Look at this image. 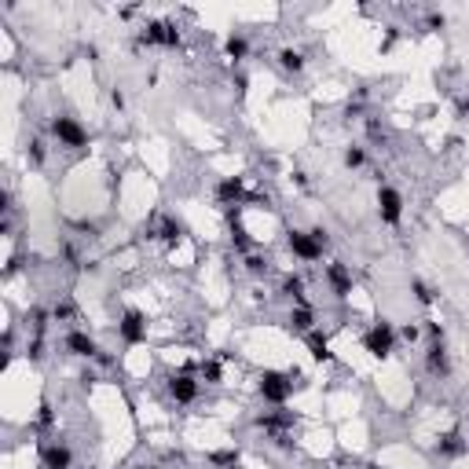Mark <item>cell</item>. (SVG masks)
I'll use <instances>...</instances> for the list:
<instances>
[{"mask_svg": "<svg viewBox=\"0 0 469 469\" xmlns=\"http://www.w3.org/2000/svg\"><path fill=\"white\" fill-rule=\"evenodd\" d=\"M257 393L264 396V403L271 407H286L293 396V374H282V370H264L257 377Z\"/></svg>", "mask_w": 469, "mask_h": 469, "instance_id": "cell-1", "label": "cell"}, {"mask_svg": "<svg viewBox=\"0 0 469 469\" xmlns=\"http://www.w3.org/2000/svg\"><path fill=\"white\" fill-rule=\"evenodd\" d=\"M363 348H367L374 359H389L396 352V327H393V323H385V319L370 323V330L363 334Z\"/></svg>", "mask_w": 469, "mask_h": 469, "instance_id": "cell-2", "label": "cell"}, {"mask_svg": "<svg viewBox=\"0 0 469 469\" xmlns=\"http://www.w3.org/2000/svg\"><path fill=\"white\" fill-rule=\"evenodd\" d=\"M51 136L59 139V147H70V151L88 147V128L77 121V117H70V114H59L56 121H51Z\"/></svg>", "mask_w": 469, "mask_h": 469, "instance_id": "cell-3", "label": "cell"}, {"mask_svg": "<svg viewBox=\"0 0 469 469\" xmlns=\"http://www.w3.org/2000/svg\"><path fill=\"white\" fill-rule=\"evenodd\" d=\"M139 44H147V48H180L184 44V37H180V30L173 22H147L143 26V33H139Z\"/></svg>", "mask_w": 469, "mask_h": 469, "instance_id": "cell-4", "label": "cell"}, {"mask_svg": "<svg viewBox=\"0 0 469 469\" xmlns=\"http://www.w3.org/2000/svg\"><path fill=\"white\" fill-rule=\"evenodd\" d=\"M117 337H121L125 345H143L147 341V316H143L139 308H128L121 323H117Z\"/></svg>", "mask_w": 469, "mask_h": 469, "instance_id": "cell-5", "label": "cell"}, {"mask_svg": "<svg viewBox=\"0 0 469 469\" xmlns=\"http://www.w3.org/2000/svg\"><path fill=\"white\" fill-rule=\"evenodd\" d=\"M377 216L389 228H396L403 220V194L396 187H377Z\"/></svg>", "mask_w": 469, "mask_h": 469, "instance_id": "cell-6", "label": "cell"}, {"mask_svg": "<svg viewBox=\"0 0 469 469\" xmlns=\"http://www.w3.org/2000/svg\"><path fill=\"white\" fill-rule=\"evenodd\" d=\"M286 246H290V253L297 260H305V264L323 260V250H327V246H319L316 239H312V231H290V235H286Z\"/></svg>", "mask_w": 469, "mask_h": 469, "instance_id": "cell-7", "label": "cell"}, {"mask_svg": "<svg viewBox=\"0 0 469 469\" xmlns=\"http://www.w3.org/2000/svg\"><path fill=\"white\" fill-rule=\"evenodd\" d=\"M62 348L70 352V356L77 359H96L99 356V345H96V337L88 334V330H67V337H62Z\"/></svg>", "mask_w": 469, "mask_h": 469, "instance_id": "cell-8", "label": "cell"}, {"mask_svg": "<svg viewBox=\"0 0 469 469\" xmlns=\"http://www.w3.org/2000/svg\"><path fill=\"white\" fill-rule=\"evenodd\" d=\"M169 396H173L180 407L194 403V400H198V377H194L191 370H184V374H169Z\"/></svg>", "mask_w": 469, "mask_h": 469, "instance_id": "cell-9", "label": "cell"}, {"mask_svg": "<svg viewBox=\"0 0 469 469\" xmlns=\"http://www.w3.org/2000/svg\"><path fill=\"white\" fill-rule=\"evenodd\" d=\"M257 425L264 429V433H271V440H275V436H282V433H293L297 414L286 411V407H279V411H264V414L257 418Z\"/></svg>", "mask_w": 469, "mask_h": 469, "instance_id": "cell-10", "label": "cell"}, {"mask_svg": "<svg viewBox=\"0 0 469 469\" xmlns=\"http://www.w3.org/2000/svg\"><path fill=\"white\" fill-rule=\"evenodd\" d=\"M327 286H330V293L337 297V301H348L352 297V268L341 264V260L327 264Z\"/></svg>", "mask_w": 469, "mask_h": 469, "instance_id": "cell-11", "label": "cell"}, {"mask_svg": "<svg viewBox=\"0 0 469 469\" xmlns=\"http://www.w3.org/2000/svg\"><path fill=\"white\" fill-rule=\"evenodd\" d=\"M216 202L228 205V210L242 205V202H246V184H242V176H224V180H220V184H216Z\"/></svg>", "mask_w": 469, "mask_h": 469, "instance_id": "cell-12", "label": "cell"}, {"mask_svg": "<svg viewBox=\"0 0 469 469\" xmlns=\"http://www.w3.org/2000/svg\"><path fill=\"white\" fill-rule=\"evenodd\" d=\"M425 374L429 377H447L451 374V359H447L444 341H433L425 348Z\"/></svg>", "mask_w": 469, "mask_h": 469, "instance_id": "cell-13", "label": "cell"}, {"mask_svg": "<svg viewBox=\"0 0 469 469\" xmlns=\"http://www.w3.org/2000/svg\"><path fill=\"white\" fill-rule=\"evenodd\" d=\"M466 451H469V440L459 433V429L444 433V436H440V444H436V454H440V459H462Z\"/></svg>", "mask_w": 469, "mask_h": 469, "instance_id": "cell-14", "label": "cell"}, {"mask_svg": "<svg viewBox=\"0 0 469 469\" xmlns=\"http://www.w3.org/2000/svg\"><path fill=\"white\" fill-rule=\"evenodd\" d=\"M41 462H44V469H70L74 451L67 444H48V447H41Z\"/></svg>", "mask_w": 469, "mask_h": 469, "instance_id": "cell-15", "label": "cell"}, {"mask_svg": "<svg viewBox=\"0 0 469 469\" xmlns=\"http://www.w3.org/2000/svg\"><path fill=\"white\" fill-rule=\"evenodd\" d=\"M228 239H231V246L239 253H246L253 246V239H250V231H246L242 224H239V205H235V210H228Z\"/></svg>", "mask_w": 469, "mask_h": 469, "instance_id": "cell-16", "label": "cell"}, {"mask_svg": "<svg viewBox=\"0 0 469 469\" xmlns=\"http://www.w3.org/2000/svg\"><path fill=\"white\" fill-rule=\"evenodd\" d=\"M290 327L297 334H312V330H316V308H312V305H293L290 308Z\"/></svg>", "mask_w": 469, "mask_h": 469, "instance_id": "cell-17", "label": "cell"}, {"mask_svg": "<svg viewBox=\"0 0 469 469\" xmlns=\"http://www.w3.org/2000/svg\"><path fill=\"white\" fill-rule=\"evenodd\" d=\"M305 341H308V352H312V359H316V363H334L330 341H327V334H323V330H312V334H305Z\"/></svg>", "mask_w": 469, "mask_h": 469, "instance_id": "cell-18", "label": "cell"}, {"mask_svg": "<svg viewBox=\"0 0 469 469\" xmlns=\"http://www.w3.org/2000/svg\"><path fill=\"white\" fill-rule=\"evenodd\" d=\"M279 293L286 297V301H293V305H312V301H308V293H305V279H301V275H286Z\"/></svg>", "mask_w": 469, "mask_h": 469, "instance_id": "cell-19", "label": "cell"}, {"mask_svg": "<svg viewBox=\"0 0 469 469\" xmlns=\"http://www.w3.org/2000/svg\"><path fill=\"white\" fill-rule=\"evenodd\" d=\"M239 447H216V451H210V466L213 469H235L239 466Z\"/></svg>", "mask_w": 469, "mask_h": 469, "instance_id": "cell-20", "label": "cell"}, {"mask_svg": "<svg viewBox=\"0 0 469 469\" xmlns=\"http://www.w3.org/2000/svg\"><path fill=\"white\" fill-rule=\"evenodd\" d=\"M279 67H282L286 74H301V70H305V51H301V48H282V51H279Z\"/></svg>", "mask_w": 469, "mask_h": 469, "instance_id": "cell-21", "label": "cell"}, {"mask_svg": "<svg viewBox=\"0 0 469 469\" xmlns=\"http://www.w3.org/2000/svg\"><path fill=\"white\" fill-rule=\"evenodd\" d=\"M224 51H228V59H235V62H242L246 56H250V41H246L242 33H231L228 41H224Z\"/></svg>", "mask_w": 469, "mask_h": 469, "instance_id": "cell-22", "label": "cell"}, {"mask_svg": "<svg viewBox=\"0 0 469 469\" xmlns=\"http://www.w3.org/2000/svg\"><path fill=\"white\" fill-rule=\"evenodd\" d=\"M198 377L205 385H220V382H224V367H220V359H202L198 363Z\"/></svg>", "mask_w": 469, "mask_h": 469, "instance_id": "cell-23", "label": "cell"}, {"mask_svg": "<svg viewBox=\"0 0 469 469\" xmlns=\"http://www.w3.org/2000/svg\"><path fill=\"white\" fill-rule=\"evenodd\" d=\"M180 235H184V224H180V220H176V216H162L158 239H162V242H169V246H173V242H180Z\"/></svg>", "mask_w": 469, "mask_h": 469, "instance_id": "cell-24", "label": "cell"}, {"mask_svg": "<svg viewBox=\"0 0 469 469\" xmlns=\"http://www.w3.org/2000/svg\"><path fill=\"white\" fill-rule=\"evenodd\" d=\"M246 271H250L253 279H264L268 271H271V260L260 257V253H250V257H246Z\"/></svg>", "mask_w": 469, "mask_h": 469, "instance_id": "cell-25", "label": "cell"}, {"mask_svg": "<svg viewBox=\"0 0 469 469\" xmlns=\"http://www.w3.org/2000/svg\"><path fill=\"white\" fill-rule=\"evenodd\" d=\"M411 293H414V301H418L422 308H433V305H436V293L429 290V286H425L422 279H414V282H411Z\"/></svg>", "mask_w": 469, "mask_h": 469, "instance_id": "cell-26", "label": "cell"}, {"mask_svg": "<svg viewBox=\"0 0 469 469\" xmlns=\"http://www.w3.org/2000/svg\"><path fill=\"white\" fill-rule=\"evenodd\" d=\"M74 316H77V308L70 301H59L56 308H51V319L56 323H74Z\"/></svg>", "mask_w": 469, "mask_h": 469, "instance_id": "cell-27", "label": "cell"}, {"mask_svg": "<svg viewBox=\"0 0 469 469\" xmlns=\"http://www.w3.org/2000/svg\"><path fill=\"white\" fill-rule=\"evenodd\" d=\"M341 162H345V169H359L363 162H367V151H363V147H348Z\"/></svg>", "mask_w": 469, "mask_h": 469, "instance_id": "cell-28", "label": "cell"}, {"mask_svg": "<svg viewBox=\"0 0 469 469\" xmlns=\"http://www.w3.org/2000/svg\"><path fill=\"white\" fill-rule=\"evenodd\" d=\"M51 422H56V411H51V403L44 400L41 407H37V425H41V429H48Z\"/></svg>", "mask_w": 469, "mask_h": 469, "instance_id": "cell-29", "label": "cell"}, {"mask_svg": "<svg viewBox=\"0 0 469 469\" xmlns=\"http://www.w3.org/2000/svg\"><path fill=\"white\" fill-rule=\"evenodd\" d=\"M44 154H48V151H44V139H30V158H33L37 165L44 162Z\"/></svg>", "mask_w": 469, "mask_h": 469, "instance_id": "cell-30", "label": "cell"}, {"mask_svg": "<svg viewBox=\"0 0 469 469\" xmlns=\"http://www.w3.org/2000/svg\"><path fill=\"white\" fill-rule=\"evenodd\" d=\"M425 334L433 337V341H444V327H440V323H433V319L425 323Z\"/></svg>", "mask_w": 469, "mask_h": 469, "instance_id": "cell-31", "label": "cell"}, {"mask_svg": "<svg viewBox=\"0 0 469 469\" xmlns=\"http://www.w3.org/2000/svg\"><path fill=\"white\" fill-rule=\"evenodd\" d=\"M425 26H429V30H444V26H447V19L440 15V11H433V15L425 19Z\"/></svg>", "mask_w": 469, "mask_h": 469, "instance_id": "cell-32", "label": "cell"}, {"mask_svg": "<svg viewBox=\"0 0 469 469\" xmlns=\"http://www.w3.org/2000/svg\"><path fill=\"white\" fill-rule=\"evenodd\" d=\"M110 107L114 110H125V92H121V88H114V92H110Z\"/></svg>", "mask_w": 469, "mask_h": 469, "instance_id": "cell-33", "label": "cell"}, {"mask_svg": "<svg viewBox=\"0 0 469 469\" xmlns=\"http://www.w3.org/2000/svg\"><path fill=\"white\" fill-rule=\"evenodd\" d=\"M396 41H400V30H389V33H385V41H382V51H389Z\"/></svg>", "mask_w": 469, "mask_h": 469, "instance_id": "cell-34", "label": "cell"}, {"mask_svg": "<svg viewBox=\"0 0 469 469\" xmlns=\"http://www.w3.org/2000/svg\"><path fill=\"white\" fill-rule=\"evenodd\" d=\"M418 334H422L418 327H403V330H400V337H403V341H418Z\"/></svg>", "mask_w": 469, "mask_h": 469, "instance_id": "cell-35", "label": "cell"}, {"mask_svg": "<svg viewBox=\"0 0 469 469\" xmlns=\"http://www.w3.org/2000/svg\"><path fill=\"white\" fill-rule=\"evenodd\" d=\"M136 469H154V466H136Z\"/></svg>", "mask_w": 469, "mask_h": 469, "instance_id": "cell-36", "label": "cell"}, {"mask_svg": "<svg viewBox=\"0 0 469 469\" xmlns=\"http://www.w3.org/2000/svg\"><path fill=\"white\" fill-rule=\"evenodd\" d=\"M370 469H385V466H370Z\"/></svg>", "mask_w": 469, "mask_h": 469, "instance_id": "cell-37", "label": "cell"}]
</instances>
